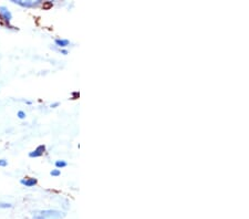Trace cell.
<instances>
[{
  "instance_id": "obj_1",
  "label": "cell",
  "mask_w": 249,
  "mask_h": 219,
  "mask_svg": "<svg viewBox=\"0 0 249 219\" xmlns=\"http://www.w3.org/2000/svg\"><path fill=\"white\" fill-rule=\"evenodd\" d=\"M67 214L58 209H41L32 213L33 219H63Z\"/></svg>"
},
{
  "instance_id": "obj_15",
  "label": "cell",
  "mask_w": 249,
  "mask_h": 219,
  "mask_svg": "<svg viewBox=\"0 0 249 219\" xmlns=\"http://www.w3.org/2000/svg\"><path fill=\"white\" fill-rule=\"evenodd\" d=\"M27 104H32V101H26Z\"/></svg>"
},
{
  "instance_id": "obj_6",
  "label": "cell",
  "mask_w": 249,
  "mask_h": 219,
  "mask_svg": "<svg viewBox=\"0 0 249 219\" xmlns=\"http://www.w3.org/2000/svg\"><path fill=\"white\" fill-rule=\"evenodd\" d=\"M54 43L57 47H59V48H61V49L70 45V41H69L68 39H55Z\"/></svg>"
},
{
  "instance_id": "obj_2",
  "label": "cell",
  "mask_w": 249,
  "mask_h": 219,
  "mask_svg": "<svg viewBox=\"0 0 249 219\" xmlns=\"http://www.w3.org/2000/svg\"><path fill=\"white\" fill-rule=\"evenodd\" d=\"M0 19L2 20L3 22L6 23L9 28H11V29H16L15 27L10 26V21H11V19H12V13L10 12L9 10L3 6H0Z\"/></svg>"
},
{
  "instance_id": "obj_3",
  "label": "cell",
  "mask_w": 249,
  "mask_h": 219,
  "mask_svg": "<svg viewBox=\"0 0 249 219\" xmlns=\"http://www.w3.org/2000/svg\"><path fill=\"white\" fill-rule=\"evenodd\" d=\"M11 1L21 7H25V8H36V7L40 6L42 3V1H40V0H38V1H32V0H11Z\"/></svg>"
},
{
  "instance_id": "obj_10",
  "label": "cell",
  "mask_w": 249,
  "mask_h": 219,
  "mask_svg": "<svg viewBox=\"0 0 249 219\" xmlns=\"http://www.w3.org/2000/svg\"><path fill=\"white\" fill-rule=\"evenodd\" d=\"M17 116L19 117L20 119H26V112H23V111H18V113H17Z\"/></svg>"
},
{
  "instance_id": "obj_5",
  "label": "cell",
  "mask_w": 249,
  "mask_h": 219,
  "mask_svg": "<svg viewBox=\"0 0 249 219\" xmlns=\"http://www.w3.org/2000/svg\"><path fill=\"white\" fill-rule=\"evenodd\" d=\"M37 183H38V179H37V178H33V177H26V178H22V179L20 181V184L26 187L36 186Z\"/></svg>"
},
{
  "instance_id": "obj_8",
  "label": "cell",
  "mask_w": 249,
  "mask_h": 219,
  "mask_svg": "<svg viewBox=\"0 0 249 219\" xmlns=\"http://www.w3.org/2000/svg\"><path fill=\"white\" fill-rule=\"evenodd\" d=\"M11 207H12V204L0 201V208H1V209H8V208H11Z\"/></svg>"
},
{
  "instance_id": "obj_14",
  "label": "cell",
  "mask_w": 249,
  "mask_h": 219,
  "mask_svg": "<svg viewBox=\"0 0 249 219\" xmlns=\"http://www.w3.org/2000/svg\"><path fill=\"white\" fill-rule=\"evenodd\" d=\"M60 52H61V53H62V54H63V55H67V54H68V53H69V52H68V50H67V49H60Z\"/></svg>"
},
{
  "instance_id": "obj_4",
  "label": "cell",
  "mask_w": 249,
  "mask_h": 219,
  "mask_svg": "<svg viewBox=\"0 0 249 219\" xmlns=\"http://www.w3.org/2000/svg\"><path fill=\"white\" fill-rule=\"evenodd\" d=\"M45 149H47L45 145H39L34 151L30 152L29 157H40V156H42V155L44 154Z\"/></svg>"
},
{
  "instance_id": "obj_13",
  "label": "cell",
  "mask_w": 249,
  "mask_h": 219,
  "mask_svg": "<svg viewBox=\"0 0 249 219\" xmlns=\"http://www.w3.org/2000/svg\"><path fill=\"white\" fill-rule=\"evenodd\" d=\"M59 105H60V103H59V102H54V103H52L51 105H50V107H52V109H55V107H58Z\"/></svg>"
},
{
  "instance_id": "obj_9",
  "label": "cell",
  "mask_w": 249,
  "mask_h": 219,
  "mask_svg": "<svg viewBox=\"0 0 249 219\" xmlns=\"http://www.w3.org/2000/svg\"><path fill=\"white\" fill-rule=\"evenodd\" d=\"M50 175H51V176H54V177H58V176H60V175H61V171H60V169H58V168H55V169H52V171L50 172Z\"/></svg>"
},
{
  "instance_id": "obj_12",
  "label": "cell",
  "mask_w": 249,
  "mask_h": 219,
  "mask_svg": "<svg viewBox=\"0 0 249 219\" xmlns=\"http://www.w3.org/2000/svg\"><path fill=\"white\" fill-rule=\"evenodd\" d=\"M79 96H80V93H79V92H73V93H72V99H73V100L79 99Z\"/></svg>"
},
{
  "instance_id": "obj_7",
  "label": "cell",
  "mask_w": 249,
  "mask_h": 219,
  "mask_svg": "<svg viewBox=\"0 0 249 219\" xmlns=\"http://www.w3.org/2000/svg\"><path fill=\"white\" fill-rule=\"evenodd\" d=\"M54 165H55V167L58 168V169H60V168L67 167V166H68V163H67L65 161H62V159H58V161H55Z\"/></svg>"
},
{
  "instance_id": "obj_11",
  "label": "cell",
  "mask_w": 249,
  "mask_h": 219,
  "mask_svg": "<svg viewBox=\"0 0 249 219\" xmlns=\"http://www.w3.org/2000/svg\"><path fill=\"white\" fill-rule=\"evenodd\" d=\"M7 165H8V162L6 161V159H0V167H6Z\"/></svg>"
}]
</instances>
